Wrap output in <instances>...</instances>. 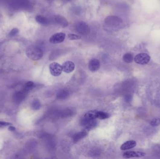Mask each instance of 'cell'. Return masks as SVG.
Instances as JSON below:
<instances>
[{"mask_svg":"<svg viewBox=\"0 0 160 159\" xmlns=\"http://www.w3.org/2000/svg\"><path fill=\"white\" fill-rule=\"evenodd\" d=\"M100 62L95 58L91 59L88 63V69L92 72L98 71L100 68Z\"/></svg>","mask_w":160,"mask_h":159,"instance_id":"cell-9","label":"cell"},{"mask_svg":"<svg viewBox=\"0 0 160 159\" xmlns=\"http://www.w3.org/2000/svg\"><path fill=\"white\" fill-rule=\"evenodd\" d=\"M68 38L70 40H77L81 39L82 36L75 34H69Z\"/></svg>","mask_w":160,"mask_h":159,"instance_id":"cell-21","label":"cell"},{"mask_svg":"<svg viewBox=\"0 0 160 159\" xmlns=\"http://www.w3.org/2000/svg\"><path fill=\"white\" fill-rule=\"evenodd\" d=\"M98 112V111L97 110H91L87 112L81 120V124L82 126H85L89 121L95 120L97 118Z\"/></svg>","mask_w":160,"mask_h":159,"instance_id":"cell-2","label":"cell"},{"mask_svg":"<svg viewBox=\"0 0 160 159\" xmlns=\"http://www.w3.org/2000/svg\"><path fill=\"white\" fill-rule=\"evenodd\" d=\"M34 84L33 82L29 81L25 84V88L28 91H29L31 88L34 87Z\"/></svg>","mask_w":160,"mask_h":159,"instance_id":"cell-23","label":"cell"},{"mask_svg":"<svg viewBox=\"0 0 160 159\" xmlns=\"http://www.w3.org/2000/svg\"><path fill=\"white\" fill-rule=\"evenodd\" d=\"M151 58L147 53H142L135 56L134 58V62L138 64L145 65L149 62Z\"/></svg>","mask_w":160,"mask_h":159,"instance_id":"cell-3","label":"cell"},{"mask_svg":"<svg viewBox=\"0 0 160 159\" xmlns=\"http://www.w3.org/2000/svg\"><path fill=\"white\" fill-rule=\"evenodd\" d=\"M19 33L18 29L17 28H14L11 30V32H9V36L11 37H13V36H15L17 35L18 33Z\"/></svg>","mask_w":160,"mask_h":159,"instance_id":"cell-24","label":"cell"},{"mask_svg":"<svg viewBox=\"0 0 160 159\" xmlns=\"http://www.w3.org/2000/svg\"><path fill=\"white\" fill-rule=\"evenodd\" d=\"M65 37V34L63 32L55 33L50 37L49 42L53 44L61 43L64 41Z\"/></svg>","mask_w":160,"mask_h":159,"instance_id":"cell-6","label":"cell"},{"mask_svg":"<svg viewBox=\"0 0 160 159\" xmlns=\"http://www.w3.org/2000/svg\"><path fill=\"white\" fill-rule=\"evenodd\" d=\"M35 19L37 22L42 25H47L49 23V19L47 18L40 15L37 16Z\"/></svg>","mask_w":160,"mask_h":159,"instance_id":"cell-15","label":"cell"},{"mask_svg":"<svg viewBox=\"0 0 160 159\" xmlns=\"http://www.w3.org/2000/svg\"><path fill=\"white\" fill-rule=\"evenodd\" d=\"M137 144V143L134 141H129L126 142L124 143L122 145L120 149L122 150H126L133 148L135 147Z\"/></svg>","mask_w":160,"mask_h":159,"instance_id":"cell-13","label":"cell"},{"mask_svg":"<svg viewBox=\"0 0 160 159\" xmlns=\"http://www.w3.org/2000/svg\"><path fill=\"white\" fill-rule=\"evenodd\" d=\"M98 123L97 121L95 120H91V121H89L87 124H86L85 127V130L86 131L88 132L91 129H93L94 128H95L97 126Z\"/></svg>","mask_w":160,"mask_h":159,"instance_id":"cell-16","label":"cell"},{"mask_svg":"<svg viewBox=\"0 0 160 159\" xmlns=\"http://www.w3.org/2000/svg\"><path fill=\"white\" fill-rule=\"evenodd\" d=\"M76 30L79 33L84 35L87 33L88 30V25L85 23H80L76 26Z\"/></svg>","mask_w":160,"mask_h":159,"instance_id":"cell-12","label":"cell"},{"mask_svg":"<svg viewBox=\"0 0 160 159\" xmlns=\"http://www.w3.org/2000/svg\"><path fill=\"white\" fill-rule=\"evenodd\" d=\"M88 132L84 130L83 131L75 133L73 136V142L75 143L77 142L78 141L86 136Z\"/></svg>","mask_w":160,"mask_h":159,"instance_id":"cell-14","label":"cell"},{"mask_svg":"<svg viewBox=\"0 0 160 159\" xmlns=\"http://www.w3.org/2000/svg\"><path fill=\"white\" fill-rule=\"evenodd\" d=\"M150 124L153 126H158L160 125V119L158 118H154L150 122Z\"/></svg>","mask_w":160,"mask_h":159,"instance_id":"cell-22","label":"cell"},{"mask_svg":"<svg viewBox=\"0 0 160 159\" xmlns=\"http://www.w3.org/2000/svg\"><path fill=\"white\" fill-rule=\"evenodd\" d=\"M105 23H106L109 24V25H119L120 24L122 23V21L121 19L116 16H111L105 19Z\"/></svg>","mask_w":160,"mask_h":159,"instance_id":"cell-10","label":"cell"},{"mask_svg":"<svg viewBox=\"0 0 160 159\" xmlns=\"http://www.w3.org/2000/svg\"><path fill=\"white\" fill-rule=\"evenodd\" d=\"M49 70L51 74L54 76H57L62 74V67L59 63L53 62L49 65Z\"/></svg>","mask_w":160,"mask_h":159,"instance_id":"cell-5","label":"cell"},{"mask_svg":"<svg viewBox=\"0 0 160 159\" xmlns=\"http://www.w3.org/2000/svg\"><path fill=\"white\" fill-rule=\"evenodd\" d=\"M146 154L145 153L140 151H127L123 154V157L126 159L134 158V157L140 158L145 156Z\"/></svg>","mask_w":160,"mask_h":159,"instance_id":"cell-7","label":"cell"},{"mask_svg":"<svg viewBox=\"0 0 160 159\" xmlns=\"http://www.w3.org/2000/svg\"><path fill=\"white\" fill-rule=\"evenodd\" d=\"M110 117V114L105 112H101V111H98L97 114V118H98L100 120H104V119H108Z\"/></svg>","mask_w":160,"mask_h":159,"instance_id":"cell-18","label":"cell"},{"mask_svg":"<svg viewBox=\"0 0 160 159\" xmlns=\"http://www.w3.org/2000/svg\"><path fill=\"white\" fill-rule=\"evenodd\" d=\"M54 20L59 25L63 28L67 27L69 25V23L66 20V19L62 16H59V15L55 16Z\"/></svg>","mask_w":160,"mask_h":159,"instance_id":"cell-11","label":"cell"},{"mask_svg":"<svg viewBox=\"0 0 160 159\" xmlns=\"http://www.w3.org/2000/svg\"><path fill=\"white\" fill-rule=\"evenodd\" d=\"M123 61L126 63H131L133 61L134 58L133 54L130 53H127L123 56Z\"/></svg>","mask_w":160,"mask_h":159,"instance_id":"cell-17","label":"cell"},{"mask_svg":"<svg viewBox=\"0 0 160 159\" xmlns=\"http://www.w3.org/2000/svg\"><path fill=\"white\" fill-rule=\"evenodd\" d=\"M26 54L29 58L34 61L41 59L43 56V51L40 47L30 45L26 49Z\"/></svg>","mask_w":160,"mask_h":159,"instance_id":"cell-1","label":"cell"},{"mask_svg":"<svg viewBox=\"0 0 160 159\" xmlns=\"http://www.w3.org/2000/svg\"><path fill=\"white\" fill-rule=\"evenodd\" d=\"M41 107V104L38 99H35L31 104V108L34 110H38Z\"/></svg>","mask_w":160,"mask_h":159,"instance_id":"cell-19","label":"cell"},{"mask_svg":"<svg viewBox=\"0 0 160 159\" xmlns=\"http://www.w3.org/2000/svg\"><path fill=\"white\" fill-rule=\"evenodd\" d=\"M63 71L67 73H69L74 71L75 64L72 61H68L65 62L62 65Z\"/></svg>","mask_w":160,"mask_h":159,"instance_id":"cell-8","label":"cell"},{"mask_svg":"<svg viewBox=\"0 0 160 159\" xmlns=\"http://www.w3.org/2000/svg\"><path fill=\"white\" fill-rule=\"evenodd\" d=\"M8 130L11 132L15 131V130H16V127H15L13 126H10L8 127Z\"/></svg>","mask_w":160,"mask_h":159,"instance_id":"cell-26","label":"cell"},{"mask_svg":"<svg viewBox=\"0 0 160 159\" xmlns=\"http://www.w3.org/2000/svg\"><path fill=\"white\" fill-rule=\"evenodd\" d=\"M28 90L24 88L23 90L16 92L13 96V99L15 102L17 103H21L23 100H24L27 96Z\"/></svg>","mask_w":160,"mask_h":159,"instance_id":"cell-4","label":"cell"},{"mask_svg":"<svg viewBox=\"0 0 160 159\" xmlns=\"http://www.w3.org/2000/svg\"><path fill=\"white\" fill-rule=\"evenodd\" d=\"M69 96V93L66 90H62L57 94V98L59 99H63L67 98Z\"/></svg>","mask_w":160,"mask_h":159,"instance_id":"cell-20","label":"cell"},{"mask_svg":"<svg viewBox=\"0 0 160 159\" xmlns=\"http://www.w3.org/2000/svg\"><path fill=\"white\" fill-rule=\"evenodd\" d=\"M12 125L11 123L8 122H3V121H0V128H3L6 126H9Z\"/></svg>","mask_w":160,"mask_h":159,"instance_id":"cell-25","label":"cell"}]
</instances>
